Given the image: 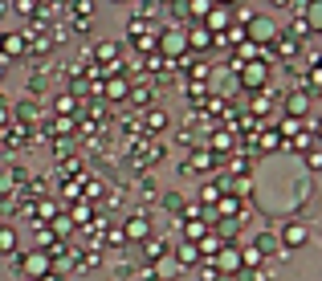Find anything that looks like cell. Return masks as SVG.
I'll return each mask as SVG.
<instances>
[]
</instances>
